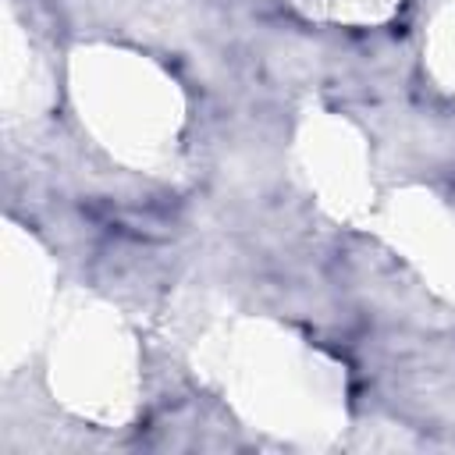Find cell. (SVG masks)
Masks as SVG:
<instances>
[{
  "label": "cell",
  "mask_w": 455,
  "mask_h": 455,
  "mask_svg": "<svg viewBox=\"0 0 455 455\" xmlns=\"http://www.w3.org/2000/svg\"><path fill=\"white\" fill-rule=\"evenodd\" d=\"M366 228L448 306H455V206L434 188L409 185L377 199Z\"/></svg>",
  "instance_id": "cell-6"
},
{
  "label": "cell",
  "mask_w": 455,
  "mask_h": 455,
  "mask_svg": "<svg viewBox=\"0 0 455 455\" xmlns=\"http://www.w3.org/2000/svg\"><path fill=\"white\" fill-rule=\"evenodd\" d=\"M60 302L57 263L46 245L21 224H4L0 242V363L18 373L25 359L43 352Z\"/></svg>",
  "instance_id": "cell-5"
},
{
  "label": "cell",
  "mask_w": 455,
  "mask_h": 455,
  "mask_svg": "<svg viewBox=\"0 0 455 455\" xmlns=\"http://www.w3.org/2000/svg\"><path fill=\"white\" fill-rule=\"evenodd\" d=\"M46 387L82 423L117 430L142 398V348L132 323L92 291H60L46 345Z\"/></svg>",
  "instance_id": "cell-3"
},
{
  "label": "cell",
  "mask_w": 455,
  "mask_h": 455,
  "mask_svg": "<svg viewBox=\"0 0 455 455\" xmlns=\"http://www.w3.org/2000/svg\"><path fill=\"white\" fill-rule=\"evenodd\" d=\"M199 380L231 416L291 448H334L348 430V373L284 320L220 316L192 341Z\"/></svg>",
  "instance_id": "cell-1"
},
{
  "label": "cell",
  "mask_w": 455,
  "mask_h": 455,
  "mask_svg": "<svg viewBox=\"0 0 455 455\" xmlns=\"http://www.w3.org/2000/svg\"><path fill=\"white\" fill-rule=\"evenodd\" d=\"M295 14L306 21L320 25H348V28H366V25H384L391 21L405 0H284Z\"/></svg>",
  "instance_id": "cell-9"
},
{
  "label": "cell",
  "mask_w": 455,
  "mask_h": 455,
  "mask_svg": "<svg viewBox=\"0 0 455 455\" xmlns=\"http://www.w3.org/2000/svg\"><path fill=\"white\" fill-rule=\"evenodd\" d=\"M0 100L7 128L46 117L57 100L53 64L36 39V32L18 18L14 4L4 7V43H0Z\"/></svg>",
  "instance_id": "cell-7"
},
{
  "label": "cell",
  "mask_w": 455,
  "mask_h": 455,
  "mask_svg": "<svg viewBox=\"0 0 455 455\" xmlns=\"http://www.w3.org/2000/svg\"><path fill=\"white\" fill-rule=\"evenodd\" d=\"M423 68L441 92L455 96V0H441L427 18Z\"/></svg>",
  "instance_id": "cell-8"
},
{
  "label": "cell",
  "mask_w": 455,
  "mask_h": 455,
  "mask_svg": "<svg viewBox=\"0 0 455 455\" xmlns=\"http://www.w3.org/2000/svg\"><path fill=\"white\" fill-rule=\"evenodd\" d=\"M291 174L302 192L338 224L366 228L377 206L373 153L363 128L341 110L306 107L291 132Z\"/></svg>",
  "instance_id": "cell-4"
},
{
  "label": "cell",
  "mask_w": 455,
  "mask_h": 455,
  "mask_svg": "<svg viewBox=\"0 0 455 455\" xmlns=\"http://www.w3.org/2000/svg\"><path fill=\"white\" fill-rule=\"evenodd\" d=\"M64 82L82 132L110 160L142 174L178 164L188 96L160 60L132 46L82 43L68 53Z\"/></svg>",
  "instance_id": "cell-2"
}]
</instances>
